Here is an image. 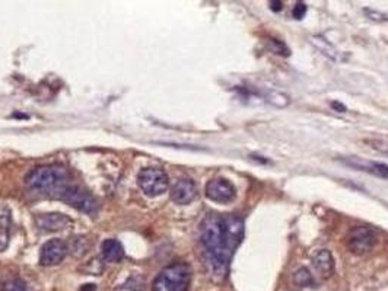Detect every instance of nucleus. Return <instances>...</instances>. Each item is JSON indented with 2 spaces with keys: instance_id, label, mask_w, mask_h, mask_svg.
Listing matches in <instances>:
<instances>
[{
  "instance_id": "f257e3e1",
  "label": "nucleus",
  "mask_w": 388,
  "mask_h": 291,
  "mask_svg": "<svg viewBox=\"0 0 388 291\" xmlns=\"http://www.w3.org/2000/svg\"><path fill=\"white\" fill-rule=\"evenodd\" d=\"M244 220L235 214H207L200 224V243L207 275L222 283L229 271L231 259L244 239Z\"/></svg>"
},
{
  "instance_id": "f03ea898",
  "label": "nucleus",
  "mask_w": 388,
  "mask_h": 291,
  "mask_svg": "<svg viewBox=\"0 0 388 291\" xmlns=\"http://www.w3.org/2000/svg\"><path fill=\"white\" fill-rule=\"evenodd\" d=\"M69 179V172L61 165H47L32 169L26 178L25 184L31 189L38 191H61Z\"/></svg>"
},
{
  "instance_id": "7ed1b4c3",
  "label": "nucleus",
  "mask_w": 388,
  "mask_h": 291,
  "mask_svg": "<svg viewBox=\"0 0 388 291\" xmlns=\"http://www.w3.org/2000/svg\"><path fill=\"white\" fill-rule=\"evenodd\" d=\"M191 281L188 264L177 262L164 268L153 281L152 291H187Z\"/></svg>"
},
{
  "instance_id": "20e7f679",
  "label": "nucleus",
  "mask_w": 388,
  "mask_h": 291,
  "mask_svg": "<svg viewBox=\"0 0 388 291\" xmlns=\"http://www.w3.org/2000/svg\"><path fill=\"white\" fill-rule=\"evenodd\" d=\"M139 188L148 197H158L168 189L169 179L165 171L159 168H145L137 175Z\"/></svg>"
},
{
  "instance_id": "39448f33",
  "label": "nucleus",
  "mask_w": 388,
  "mask_h": 291,
  "mask_svg": "<svg viewBox=\"0 0 388 291\" xmlns=\"http://www.w3.org/2000/svg\"><path fill=\"white\" fill-rule=\"evenodd\" d=\"M378 242V233L368 226H359L352 229L346 236V248L355 255H364L375 248Z\"/></svg>"
},
{
  "instance_id": "423d86ee",
  "label": "nucleus",
  "mask_w": 388,
  "mask_h": 291,
  "mask_svg": "<svg viewBox=\"0 0 388 291\" xmlns=\"http://www.w3.org/2000/svg\"><path fill=\"white\" fill-rule=\"evenodd\" d=\"M60 198H63L70 205H73L77 210H80L83 213H88V214H93L98 210L96 200L92 195H89L86 191H83L82 188H79V187L63 188L60 191Z\"/></svg>"
},
{
  "instance_id": "0eeeda50",
  "label": "nucleus",
  "mask_w": 388,
  "mask_h": 291,
  "mask_svg": "<svg viewBox=\"0 0 388 291\" xmlns=\"http://www.w3.org/2000/svg\"><path fill=\"white\" fill-rule=\"evenodd\" d=\"M206 197L215 203L219 204H228L231 203L235 195H237V189L234 187V184L225 178H215L210 179L206 184Z\"/></svg>"
},
{
  "instance_id": "6e6552de",
  "label": "nucleus",
  "mask_w": 388,
  "mask_h": 291,
  "mask_svg": "<svg viewBox=\"0 0 388 291\" xmlns=\"http://www.w3.org/2000/svg\"><path fill=\"white\" fill-rule=\"evenodd\" d=\"M67 254V246L60 239L48 240L42 248L39 254V264L44 267H53L60 264Z\"/></svg>"
},
{
  "instance_id": "1a4fd4ad",
  "label": "nucleus",
  "mask_w": 388,
  "mask_h": 291,
  "mask_svg": "<svg viewBox=\"0 0 388 291\" xmlns=\"http://www.w3.org/2000/svg\"><path fill=\"white\" fill-rule=\"evenodd\" d=\"M342 163L353 168V169H358V171H364V172H368L374 176H378V178H383V179H388V165L386 163H381V162H372V160H364L361 157H343L340 159Z\"/></svg>"
},
{
  "instance_id": "9d476101",
  "label": "nucleus",
  "mask_w": 388,
  "mask_h": 291,
  "mask_svg": "<svg viewBox=\"0 0 388 291\" xmlns=\"http://www.w3.org/2000/svg\"><path fill=\"white\" fill-rule=\"evenodd\" d=\"M196 195H197V187H196L194 181H191L188 178L178 179L174 184V187L171 188V200L180 205L190 204L196 198Z\"/></svg>"
},
{
  "instance_id": "9b49d317",
  "label": "nucleus",
  "mask_w": 388,
  "mask_h": 291,
  "mask_svg": "<svg viewBox=\"0 0 388 291\" xmlns=\"http://www.w3.org/2000/svg\"><path fill=\"white\" fill-rule=\"evenodd\" d=\"M313 267L321 280H327L334 273V259L330 251L320 249L313 257Z\"/></svg>"
},
{
  "instance_id": "f8f14e48",
  "label": "nucleus",
  "mask_w": 388,
  "mask_h": 291,
  "mask_svg": "<svg viewBox=\"0 0 388 291\" xmlns=\"http://www.w3.org/2000/svg\"><path fill=\"white\" fill-rule=\"evenodd\" d=\"M70 220L60 213H51V214H42L37 219V224L44 232H55L64 229Z\"/></svg>"
},
{
  "instance_id": "ddd939ff",
  "label": "nucleus",
  "mask_w": 388,
  "mask_h": 291,
  "mask_svg": "<svg viewBox=\"0 0 388 291\" xmlns=\"http://www.w3.org/2000/svg\"><path fill=\"white\" fill-rule=\"evenodd\" d=\"M311 44L323 54V55H326L327 58H330V60H333V61H336V63H342V61H345L346 60V57L343 55V52L342 51H339L333 44H330L323 35H313L311 36Z\"/></svg>"
},
{
  "instance_id": "4468645a",
  "label": "nucleus",
  "mask_w": 388,
  "mask_h": 291,
  "mask_svg": "<svg viewBox=\"0 0 388 291\" xmlns=\"http://www.w3.org/2000/svg\"><path fill=\"white\" fill-rule=\"evenodd\" d=\"M101 257L105 262L108 264H115L120 262L124 257V249L123 245L115 240V239H107L101 245Z\"/></svg>"
},
{
  "instance_id": "2eb2a0df",
  "label": "nucleus",
  "mask_w": 388,
  "mask_h": 291,
  "mask_svg": "<svg viewBox=\"0 0 388 291\" xmlns=\"http://www.w3.org/2000/svg\"><path fill=\"white\" fill-rule=\"evenodd\" d=\"M10 227H12V213L6 205H3L0 208V252L4 251L9 245Z\"/></svg>"
},
{
  "instance_id": "dca6fc26",
  "label": "nucleus",
  "mask_w": 388,
  "mask_h": 291,
  "mask_svg": "<svg viewBox=\"0 0 388 291\" xmlns=\"http://www.w3.org/2000/svg\"><path fill=\"white\" fill-rule=\"evenodd\" d=\"M295 283L299 286V287H310L314 284V278H313V274L310 273V270L307 268H299L296 273H295Z\"/></svg>"
},
{
  "instance_id": "f3484780",
  "label": "nucleus",
  "mask_w": 388,
  "mask_h": 291,
  "mask_svg": "<svg viewBox=\"0 0 388 291\" xmlns=\"http://www.w3.org/2000/svg\"><path fill=\"white\" fill-rule=\"evenodd\" d=\"M143 289H145V281L142 277H130L115 291H143Z\"/></svg>"
},
{
  "instance_id": "a211bd4d",
  "label": "nucleus",
  "mask_w": 388,
  "mask_h": 291,
  "mask_svg": "<svg viewBox=\"0 0 388 291\" xmlns=\"http://www.w3.org/2000/svg\"><path fill=\"white\" fill-rule=\"evenodd\" d=\"M266 98H267V101H269L272 105H275V106H277V108H285V106H288L289 102H291L289 96L285 95V93H280V92H272V93H269Z\"/></svg>"
},
{
  "instance_id": "6ab92c4d",
  "label": "nucleus",
  "mask_w": 388,
  "mask_h": 291,
  "mask_svg": "<svg viewBox=\"0 0 388 291\" xmlns=\"http://www.w3.org/2000/svg\"><path fill=\"white\" fill-rule=\"evenodd\" d=\"M1 291H31L29 287L26 286L25 281H22L20 278H12V280H7L3 287Z\"/></svg>"
},
{
  "instance_id": "aec40b11",
  "label": "nucleus",
  "mask_w": 388,
  "mask_h": 291,
  "mask_svg": "<svg viewBox=\"0 0 388 291\" xmlns=\"http://www.w3.org/2000/svg\"><path fill=\"white\" fill-rule=\"evenodd\" d=\"M269 48L272 50V52H275V54H279V55H289V48L285 45V42H282V41H279V39H275V38H272V39H269Z\"/></svg>"
},
{
  "instance_id": "412c9836",
  "label": "nucleus",
  "mask_w": 388,
  "mask_h": 291,
  "mask_svg": "<svg viewBox=\"0 0 388 291\" xmlns=\"http://www.w3.org/2000/svg\"><path fill=\"white\" fill-rule=\"evenodd\" d=\"M367 143H368L372 149H375V150H378V152H381V153H384V154H388V141H386V140H375V138H371V140H367Z\"/></svg>"
},
{
  "instance_id": "4be33fe9",
  "label": "nucleus",
  "mask_w": 388,
  "mask_h": 291,
  "mask_svg": "<svg viewBox=\"0 0 388 291\" xmlns=\"http://www.w3.org/2000/svg\"><path fill=\"white\" fill-rule=\"evenodd\" d=\"M305 13H307V4H305V3H302V1H298V3L295 4L294 10H292V15H294V17L299 20V19H302V17L305 16Z\"/></svg>"
},
{
  "instance_id": "5701e85b",
  "label": "nucleus",
  "mask_w": 388,
  "mask_h": 291,
  "mask_svg": "<svg viewBox=\"0 0 388 291\" xmlns=\"http://www.w3.org/2000/svg\"><path fill=\"white\" fill-rule=\"evenodd\" d=\"M364 12L368 15L370 19L377 20V22H383V20H387L388 19L387 15H384V13H381V12H377V10H372V9H365Z\"/></svg>"
},
{
  "instance_id": "b1692460",
  "label": "nucleus",
  "mask_w": 388,
  "mask_h": 291,
  "mask_svg": "<svg viewBox=\"0 0 388 291\" xmlns=\"http://www.w3.org/2000/svg\"><path fill=\"white\" fill-rule=\"evenodd\" d=\"M332 106H333V109L337 111V112H346V111H348L346 105H343V103L339 102V101H333V102H332Z\"/></svg>"
},
{
  "instance_id": "393cba45",
  "label": "nucleus",
  "mask_w": 388,
  "mask_h": 291,
  "mask_svg": "<svg viewBox=\"0 0 388 291\" xmlns=\"http://www.w3.org/2000/svg\"><path fill=\"white\" fill-rule=\"evenodd\" d=\"M282 7H283V3H282L280 0H273V1H270V9H272V10L279 12V10H282Z\"/></svg>"
},
{
  "instance_id": "a878e982",
  "label": "nucleus",
  "mask_w": 388,
  "mask_h": 291,
  "mask_svg": "<svg viewBox=\"0 0 388 291\" xmlns=\"http://www.w3.org/2000/svg\"><path fill=\"white\" fill-rule=\"evenodd\" d=\"M251 159L253 160H257V162H261V163H267L269 162V160L263 159V156H251Z\"/></svg>"
}]
</instances>
